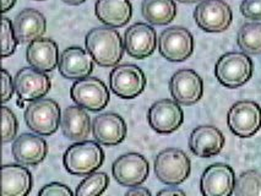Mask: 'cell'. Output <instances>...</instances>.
Instances as JSON below:
<instances>
[{
	"label": "cell",
	"mask_w": 261,
	"mask_h": 196,
	"mask_svg": "<svg viewBox=\"0 0 261 196\" xmlns=\"http://www.w3.org/2000/svg\"><path fill=\"white\" fill-rule=\"evenodd\" d=\"M85 44L96 64L103 68H113L119 64L125 49L119 32L109 26L91 30L86 35Z\"/></svg>",
	"instance_id": "1"
},
{
	"label": "cell",
	"mask_w": 261,
	"mask_h": 196,
	"mask_svg": "<svg viewBox=\"0 0 261 196\" xmlns=\"http://www.w3.org/2000/svg\"><path fill=\"white\" fill-rule=\"evenodd\" d=\"M99 145L96 141H80L71 145L63 156L65 170L79 177L96 172L105 162V152Z\"/></svg>",
	"instance_id": "2"
},
{
	"label": "cell",
	"mask_w": 261,
	"mask_h": 196,
	"mask_svg": "<svg viewBox=\"0 0 261 196\" xmlns=\"http://www.w3.org/2000/svg\"><path fill=\"white\" fill-rule=\"evenodd\" d=\"M254 64L245 53L229 52L223 54L215 66V75L221 85L227 89H238L253 76Z\"/></svg>",
	"instance_id": "3"
},
{
	"label": "cell",
	"mask_w": 261,
	"mask_h": 196,
	"mask_svg": "<svg viewBox=\"0 0 261 196\" xmlns=\"http://www.w3.org/2000/svg\"><path fill=\"white\" fill-rule=\"evenodd\" d=\"M191 163L189 157L179 149H166L154 159V174L160 182L169 186L184 183L190 176Z\"/></svg>",
	"instance_id": "4"
},
{
	"label": "cell",
	"mask_w": 261,
	"mask_h": 196,
	"mask_svg": "<svg viewBox=\"0 0 261 196\" xmlns=\"http://www.w3.org/2000/svg\"><path fill=\"white\" fill-rule=\"evenodd\" d=\"M60 107L50 98H39L30 102L25 110L26 125L41 136H49L62 123Z\"/></svg>",
	"instance_id": "5"
},
{
	"label": "cell",
	"mask_w": 261,
	"mask_h": 196,
	"mask_svg": "<svg viewBox=\"0 0 261 196\" xmlns=\"http://www.w3.org/2000/svg\"><path fill=\"white\" fill-rule=\"evenodd\" d=\"M227 124L236 136H254L261 129V107L254 101L237 102L229 108Z\"/></svg>",
	"instance_id": "6"
},
{
	"label": "cell",
	"mask_w": 261,
	"mask_h": 196,
	"mask_svg": "<svg viewBox=\"0 0 261 196\" xmlns=\"http://www.w3.org/2000/svg\"><path fill=\"white\" fill-rule=\"evenodd\" d=\"M194 19L202 31L220 33L228 30L233 13L224 0H202L194 10Z\"/></svg>",
	"instance_id": "7"
},
{
	"label": "cell",
	"mask_w": 261,
	"mask_h": 196,
	"mask_svg": "<svg viewBox=\"0 0 261 196\" xmlns=\"http://www.w3.org/2000/svg\"><path fill=\"white\" fill-rule=\"evenodd\" d=\"M146 77L144 71L135 64L114 66L109 75V89L119 98L133 99L144 92Z\"/></svg>",
	"instance_id": "8"
},
{
	"label": "cell",
	"mask_w": 261,
	"mask_h": 196,
	"mask_svg": "<svg viewBox=\"0 0 261 196\" xmlns=\"http://www.w3.org/2000/svg\"><path fill=\"white\" fill-rule=\"evenodd\" d=\"M70 97L77 105L90 111L105 109L109 103V91L106 83L97 77L76 80L70 89Z\"/></svg>",
	"instance_id": "9"
},
{
	"label": "cell",
	"mask_w": 261,
	"mask_h": 196,
	"mask_svg": "<svg viewBox=\"0 0 261 196\" xmlns=\"http://www.w3.org/2000/svg\"><path fill=\"white\" fill-rule=\"evenodd\" d=\"M160 54L168 62L179 63L190 58L194 52V37L189 30L180 26L169 27L159 38Z\"/></svg>",
	"instance_id": "10"
},
{
	"label": "cell",
	"mask_w": 261,
	"mask_h": 196,
	"mask_svg": "<svg viewBox=\"0 0 261 196\" xmlns=\"http://www.w3.org/2000/svg\"><path fill=\"white\" fill-rule=\"evenodd\" d=\"M112 173L121 186L141 185L150 173V164L144 156L138 152H129L118 157L112 165Z\"/></svg>",
	"instance_id": "11"
},
{
	"label": "cell",
	"mask_w": 261,
	"mask_h": 196,
	"mask_svg": "<svg viewBox=\"0 0 261 196\" xmlns=\"http://www.w3.org/2000/svg\"><path fill=\"white\" fill-rule=\"evenodd\" d=\"M147 122L150 128L159 134H172L183 124V109L178 102L167 98L160 99L148 109Z\"/></svg>",
	"instance_id": "12"
},
{
	"label": "cell",
	"mask_w": 261,
	"mask_h": 196,
	"mask_svg": "<svg viewBox=\"0 0 261 196\" xmlns=\"http://www.w3.org/2000/svg\"><path fill=\"white\" fill-rule=\"evenodd\" d=\"M169 91L173 99L183 105L198 103L204 95V82L196 71L181 69L171 77Z\"/></svg>",
	"instance_id": "13"
},
{
	"label": "cell",
	"mask_w": 261,
	"mask_h": 196,
	"mask_svg": "<svg viewBox=\"0 0 261 196\" xmlns=\"http://www.w3.org/2000/svg\"><path fill=\"white\" fill-rule=\"evenodd\" d=\"M17 97L26 102L43 98L49 92L51 82L47 74L35 68H22L14 78Z\"/></svg>",
	"instance_id": "14"
},
{
	"label": "cell",
	"mask_w": 261,
	"mask_h": 196,
	"mask_svg": "<svg viewBox=\"0 0 261 196\" xmlns=\"http://www.w3.org/2000/svg\"><path fill=\"white\" fill-rule=\"evenodd\" d=\"M234 171L228 164L214 163L206 168L200 180V189L205 196H229L234 190Z\"/></svg>",
	"instance_id": "15"
},
{
	"label": "cell",
	"mask_w": 261,
	"mask_h": 196,
	"mask_svg": "<svg viewBox=\"0 0 261 196\" xmlns=\"http://www.w3.org/2000/svg\"><path fill=\"white\" fill-rule=\"evenodd\" d=\"M126 53L135 59H145L152 55L157 47V35L152 26L138 22L130 26L124 35Z\"/></svg>",
	"instance_id": "16"
},
{
	"label": "cell",
	"mask_w": 261,
	"mask_h": 196,
	"mask_svg": "<svg viewBox=\"0 0 261 196\" xmlns=\"http://www.w3.org/2000/svg\"><path fill=\"white\" fill-rule=\"evenodd\" d=\"M125 120L119 114L108 111L97 116L92 123V134L97 143L105 146H115L126 137Z\"/></svg>",
	"instance_id": "17"
},
{
	"label": "cell",
	"mask_w": 261,
	"mask_h": 196,
	"mask_svg": "<svg viewBox=\"0 0 261 196\" xmlns=\"http://www.w3.org/2000/svg\"><path fill=\"white\" fill-rule=\"evenodd\" d=\"M11 153L17 163L33 167L42 163L47 157V141L39 135L21 134L14 140Z\"/></svg>",
	"instance_id": "18"
},
{
	"label": "cell",
	"mask_w": 261,
	"mask_h": 196,
	"mask_svg": "<svg viewBox=\"0 0 261 196\" xmlns=\"http://www.w3.org/2000/svg\"><path fill=\"white\" fill-rule=\"evenodd\" d=\"M59 72L69 80H80L93 71V59L87 50L80 47H69L59 57Z\"/></svg>",
	"instance_id": "19"
},
{
	"label": "cell",
	"mask_w": 261,
	"mask_h": 196,
	"mask_svg": "<svg viewBox=\"0 0 261 196\" xmlns=\"http://www.w3.org/2000/svg\"><path fill=\"white\" fill-rule=\"evenodd\" d=\"M226 143L222 131L212 125H201L194 129L189 137V149L195 156L210 158L221 152Z\"/></svg>",
	"instance_id": "20"
},
{
	"label": "cell",
	"mask_w": 261,
	"mask_h": 196,
	"mask_svg": "<svg viewBox=\"0 0 261 196\" xmlns=\"http://www.w3.org/2000/svg\"><path fill=\"white\" fill-rule=\"evenodd\" d=\"M13 25L19 43H31L44 35L47 30V20L38 10L25 9L16 15Z\"/></svg>",
	"instance_id": "21"
},
{
	"label": "cell",
	"mask_w": 261,
	"mask_h": 196,
	"mask_svg": "<svg viewBox=\"0 0 261 196\" xmlns=\"http://www.w3.org/2000/svg\"><path fill=\"white\" fill-rule=\"evenodd\" d=\"M26 60L30 66L43 72H50L59 63L58 46L53 39L38 38L31 42L26 49Z\"/></svg>",
	"instance_id": "22"
},
{
	"label": "cell",
	"mask_w": 261,
	"mask_h": 196,
	"mask_svg": "<svg viewBox=\"0 0 261 196\" xmlns=\"http://www.w3.org/2000/svg\"><path fill=\"white\" fill-rule=\"evenodd\" d=\"M33 186L32 174L22 164H4L2 168V195L26 196Z\"/></svg>",
	"instance_id": "23"
},
{
	"label": "cell",
	"mask_w": 261,
	"mask_h": 196,
	"mask_svg": "<svg viewBox=\"0 0 261 196\" xmlns=\"http://www.w3.org/2000/svg\"><path fill=\"white\" fill-rule=\"evenodd\" d=\"M95 14L106 26L119 29L132 20L133 7L129 0H97Z\"/></svg>",
	"instance_id": "24"
},
{
	"label": "cell",
	"mask_w": 261,
	"mask_h": 196,
	"mask_svg": "<svg viewBox=\"0 0 261 196\" xmlns=\"http://www.w3.org/2000/svg\"><path fill=\"white\" fill-rule=\"evenodd\" d=\"M62 131L70 141L86 140L91 131V117L86 109L77 104L66 108L62 117Z\"/></svg>",
	"instance_id": "25"
},
{
	"label": "cell",
	"mask_w": 261,
	"mask_h": 196,
	"mask_svg": "<svg viewBox=\"0 0 261 196\" xmlns=\"http://www.w3.org/2000/svg\"><path fill=\"white\" fill-rule=\"evenodd\" d=\"M141 14L151 25L166 26L177 16V5L174 0H144Z\"/></svg>",
	"instance_id": "26"
},
{
	"label": "cell",
	"mask_w": 261,
	"mask_h": 196,
	"mask_svg": "<svg viewBox=\"0 0 261 196\" xmlns=\"http://www.w3.org/2000/svg\"><path fill=\"white\" fill-rule=\"evenodd\" d=\"M237 43L242 52L250 55L261 54V22H247L238 31Z\"/></svg>",
	"instance_id": "27"
},
{
	"label": "cell",
	"mask_w": 261,
	"mask_h": 196,
	"mask_svg": "<svg viewBox=\"0 0 261 196\" xmlns=\"http://www.w3.org/2000/svg\"><path fill=\"white\" fill-rule=\"evenodd\" d=\"M233 195L261 196V173L257 171H247L237 178Z\"/></svg>",
	"instance_id": "28"
},
{
	"label": "cell",
	"mask_w": 261,
	"mask_h": 196,
	"mask_svg": "<svg viewBox=\"0 0 261 196\" xmlns=\"http://www.w3.org/2000/svg\"><path fill=\"white\" fill-rule=\"evenodd\" d=\"M109 184V177L105 172H93L79 184L75 194L77 196L102 195Z\"/></svg>",
	"instance_id": "29"
},
{
	"label": "cell",
	"mask_w": 261,
	"mask_h": 196,
	"mask_svg": "<svg viewBox=\"0 0 261 196\" xmlns=\"http://www.w3.org/2000/svg\"><path fill=\"white\" fill-rule=\"evenodd\" d=\"M17 41L16 36H15L14 25L10 22L8 17H3L2 23V55L3 58L13 55L16 50Z\"/></svg>",
	"instance_id": "30"
},
{
	"label": "cell",
	"mask_w": 261,
	"mask_h": 196,
	"mask_svg": "<svg viewBox=\"0 0 261 196\" xmlns=\"http://www.w3.org/2000/svg\"><path fill=\"white\" fill-rule=\"evenodd\" d=\"M2 117L3 143L7 144L16 137L17 130H19V122H17V118L14 111L5 105L2 108Z\"/></svg>",
	"instance_id": "31"
},
{
	"label": "cell",
	"mask_w": 261,
	"mask_h": 196,
	"mask_svg": "<svg viewBox=\"0 0 261 196\" xmlns=\"http://www.w3.org/2000/svg\"><path fill=\"white\" fill-rule=\"evenodd\" d=\"M241 13L245 19L261 20V0H243L241 4Z\"/></svg>",
	"instance_id": "32"
},
{
	"label": "cell",
	"mask_w": 261,
	"mask_h": 196,
	"mask_svg": "<svg viewBox=\"0 0 261 196\" xmlns=\"http://www.w3.org/2000/svg\"><path fill=\"white\" fill-rule=\"evenodd\" d=\"M38 195L41 196H72L74 192L71 191V189L69 188L68 185L62 183H50L47 184V185L43 186L41 190H39Z\"/></svg>",
	"instance_id": "33"
},
{
	"label": "cell",
	"mask_w": 261,
	"mask_h": 196,
	"mask_svg": "<svg viewBox=\"0 0 261 196\" xmlns=\"http://www.w3.org/2000/svg\"><path fill=\"white\" fill-rule=\"evenodd\" d=\"M2 102L3 103H7V102H9L13 98L15 91V83L13 81V77L10 76V74H9L5 69H2Z\"/></svg>",
	"instance_id": "34"
},
{
	"label": "cell",
	"mask_w": 261,
	"mask_h": 196,
	"mask_svg": "<svg viewBox=\"0 0 261 196\" xmlns=\"http://www.w3.org/2000/svg\"><path fill=\"white\" fill-rule=\"evenodd\" d=\"M126 195H151V191L146 188H141V186H133L126 191Z\"/></svg>",
	"instance_id": "35"
},
{
	"label": "cell",
	"mask_w": 261,
	"mask_h": 196,
	"mask_svg": "<svg viewBox=\"0 0 261 196\" xmlns=\"http://www.w3.org/2000/svg\"><path fill=\"white\" fill-rule=\"evenodd\" d=\"M159 195H167V196L180 195V196H184L185 192L183 191V190H179L177 188H174V186H171V188H169V189L161 190V191H159Z\"/></svg>",
	"instance_id": "36"
},
{
	"label": "cell",
	"mask_w": 261,
	"mask_h": 196,
	"mask_svg": "<svg viewBox=\"0 0 261 196\" xmlns=\"http://www.w3.org/2000/svg\"><path fill=\"white\" fill-rule=\"evenodd\" d=\"M16 0H2V11L7 13V11L11 10L14 8Z\"/></svg>",
	"instance_id": "37"
},
{
	"label": "cell",
	"mask_w": 261,
	"mask_h": 196,
	"mask_svg": "<svg viewBox=\"0 0 261 196\" xmlns=\"http://www.w3.org/2000/svg\"><path fill=\"white\" fill-rule=\"evenodd\" d=\"M63 3H65V4L68 5H80L83 4V3L86 2V0H62Z\"/></svg>",
	"instance_id": "38"
},
{
	"label": "cell",
	"mask_w": 261,
	"mask_h": 196,
	"mask_svg": "<svg viewBox=\"0 0 261 196\" xmlns=\"http://www.w3.org/2000/svg\"><path fill=\"white\" fill-rule=\"evenodd\" d=\"M25 102L26 101H23V99H21V98H19L17 99V102H16V104L19 105L20 108H25Z\"/></svg>",
	"instance_id": "39"
},
{
	"label": "cell",
	"mask_w": 261,
	"mask_h": 196,
	"mask_svg": "<svg viewBox=\"0 0 261 196\" xmlns=\"http://www.w3.org/2000/svg\"><path fill=\"white\" fill-rule=\"evenodd\" d=\"M179 3H184V4H193V3L199 2V0H178Z\"/></svg>",
	"instance_id": "40"
},
{
	"label": "cell",
	"mask_w": 261,
	"mask_h": 196,
	"mask_svg": "<svg viewBox=\"0 0 261 196\" xmlns=\"http://www.w3.org/2000/svg\"><path fill=\"white\" fill-rule=\"evenodd\" d=\"M36 2H44V0H36Z\"/></svg>",
	"instance_id": "41"
}]
</instances>
